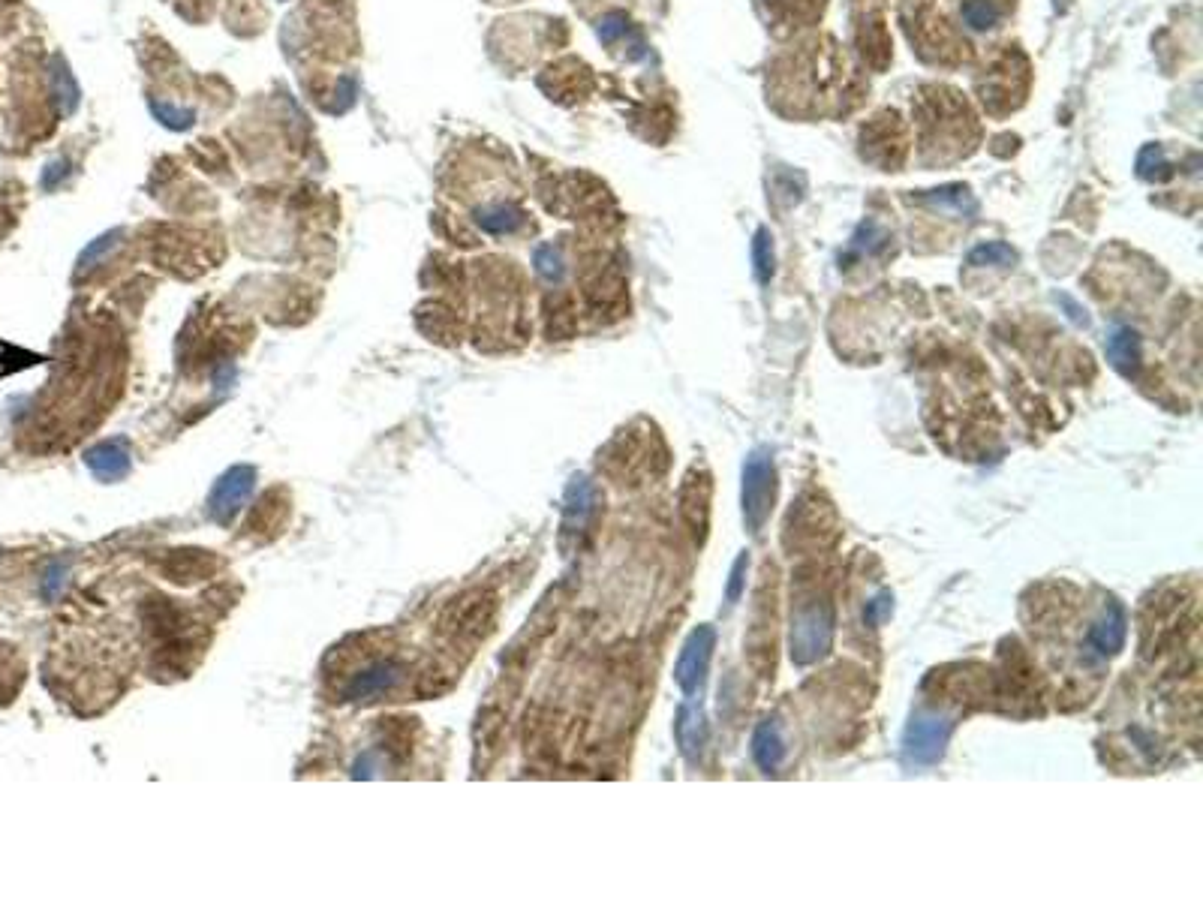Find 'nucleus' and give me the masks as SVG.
<instances>
[{"mask_svg": "<svg viewBox=\"0 0 1203 902\" xmlns=\"http://www.w3.org/2000/svg\"><path fill=\"white\" fill-rule=\"evenodd\" d=\"M945 737H948L945 725H939L933 719H921V722H915L909 728V737H906L909 755L915 761H933V758H939V752L945 746Z\"/></svg>", "mask_w": 1203, "mask_h": 902, "instance_id": "0eeeda50", "label": "nucleus"}, {"mask_svg": "<svg viewBox=\"0 0 1203 902\" xmlns=\"http://www.w3.org/2000/svg\"><path fill=\"white\" fill-rule=\"evenodd\" d=\"M746 569H749V557L743 554V557H737V563L731 566V581H728V602L734 605L737 599H740V593H743V575H746Z\"/></svg>", "mask_w": 1203, "mask_h": 902, "instance_id": "dca6fc26", "label": "nucleus"}, {"mask_svg": "<svg viewBox=\"0 0 1203 902\" xmlns=\"http://www.w3.org/2000/svg\"><path fill=\"white\" fill-rule=\"evenodd\" d=\"M834 641V608L825 599H813L797 608L791 620V656L797 665H810L831 650Z\"/></svg>", "mask_w": 1203, "mask_h": 902, "instance_id": "f257e3e1", "label": "nucleus"}, {"mask_svg": "<svg viewBox=\"0 0 1203 902\" xmlns=\"http://www.w3.org/2000/svg\"><path fill=\"white\" fill-rule=\"evenodd\" d=\"M752 758H755V764L761 767V770H776L779 764H782V758H785V740H782V731H779V725H776V719H764L758 728H755V737H752Z\"/></svg>", "mask_w": 1203, "mask_h": 902, "instance_id": "423d86ee", "label": "nucleus"}, {"mask_svg": "<svg viewBox=\"0 0 1203 902\" xmlns=\"http://www.w3.org/2000/svg\"><path fill=\"white\" fill-rule=\"evenodd\" d=\"M752 259H755V274H758V280L767 283L770 274H773V250H770V232H767V229H758V232H755Z\"/></svg>", "mask_w": 1203, "mask_h": 902, "instance_id": "ddd939ff", "label": "nucleus"}, {"mask_svg": "<svg viewBox=\"0 0 1203 902\" xmlns=\"http://www.w3.org/2000/svg\"><path fill=\"white\" fill-rule=\"evenodd\" d=\"M1014 262H1017V253L1002 241L981 244L969 253V265H1014Z\"/></svg>", "mask_w": 1203, "mask_h": 902, "instance_id": "9b49d317", "label": "nucleus"}, {"mask_svg": "<svg viewBox=\"0 0 1203 902\" xmlns=\"http://www.w3.org/2000/svg\"><path fill=\"white\" fill-rule=\"evenodd\" d=\"M626 31V19L623 16H608L602 25H599V37L605 40V43H611L617 34H623Z\"/></svg>", "mask_w": 1203, "mask_h": 902, "instance_id": "f3484780", "label": "nucleus"}, {"mask_svg": "<svg viewBox=\"0 0 1203 902\" xmlns=\"http://www.w3.org/2000/svg\"><path fill=\"white\" fill-rule=\"evenodd\" d=\"M1107 358L1113 361V367L1125 376H1134L1140 367V340L1131 328H1116L1107 337Z\"/></svg>", "mask_w": 1203, "mask_h": 902, "instance_id": "1a4fd4ad", "label": "nucleus"}, {"mask_svg": "<svg viewBox=\"0 0 1203 902\" xmlns=\"http://www.w3.org/2000/svg\"><path fill=\"white\" fill-rule=\"evenodd\" d=\"M536 262H539V271H542L548 280H557V277L563 274V262H560V256L554 253V247H542V250L536 253Z\"/></svg>", "mask_w": 1203, "mask_h": 902, "instance_id": "2eb2a0df", "label": "nucleus"}, {"mask_svg": "<svg viewBox=\"0 0 1203 902\" xmlns=\"http://www.w3.org/2000/svg\"><path fill=\"white\" fill-rule=\"evenodd\" d=\"M713 647H716V632L710 626H698L686 638V644L680 650V659H677V671H674V677H677L683 692H695L704 683Z\"/></svg>", "mask_w": 1203, "mask_h": 902, "instance_id": "7ed1b4c3", "label": "nucleus"}, {"mask_svg": "<svg viewBox=\"0 0 1203 902\" xmlns=\"http://www.w3.org/2000/svg\"><path fill=\"white\" fill-rule=\"evenodd\" d=\"M888 611H891V596L885 593V596H879V599L870 605V611H867V620H870V623H879V620H882Z\"/></svg>", "mask_w": 1203, "mask_h": 902, "instance_id": "a211bd4d", "label": "nucleus"}, {"mask_svg": "<svg viewBox=\"0 0 1203 902\" xmlns=\"http://www.w3.org/2000/svg\"><path fill=\"white\" fill-rule=\"evenodd\" d=\"M1089 644L1095 647L1098 656H1113V653L1122 650V644H1125V611H1122L1116 602H1113V605L1107 608V614L1092 626Z\"/></svg>", "mask_w": 1203, "mask_h": 902, "instance_id": "39448f33", "label": "nucleus"}, {"mask_svg": "<svg viewBox=\"0 0 1203 902\" xmlns=\"http://www.w3.org/2000/svg\"><path fill=\"white\" fill-rule=\"evenodd\" d=\"M1014 0H957L960 22L972 34H990L1011 16Z\"/></svg>", "mask_w": 1203, "mask_h": 902, "instance_id": "20e7f679", "label": "nucleus"}, {"mask_svg": "<svg viewBox=\"0 0 1203 902\" xmlns=\"http://www.w3.org/2000/svg\"><path fill=\"white\" fill-rule=\"evenodd\" d=\"M674 734H677V743H680L683 755H689V758H692V755L701 749L704 737H707V728H704V716H701V710H698V707H692V704H683V707H680V713H677V722H674Z\"/></svg>", "mask_w": 1203, "mask_h": 902, "instance_id": "9d476101", "label": "nucleus"}, {"mask_svg": "<svg viewBox=\"0 0 1203 902\" xmlns=\"http://www.w3.org/2000/svg\"><path fill=\"white\" fill-rule=\"evenodd\" d=\"M479 223H482L488 232H512V229L521 223V211H518V208H509V205H500V208L482 211V214H479Z\"/></svg>", "mask_w": 1203, "mask_h": 902, "instance_id": "f8f14e48", "label": "nucleus"}, {"mask_svg": "<svg viewBox=\"0 0 1203 902\" xmlns=\"http://www.w3.org/2000/svg\"><path fill=\"white\" fill-rule=\"evenodd\" d=\"M776 467L767 448H755L743 464V521L749 533H758L773 509Z\"/></svg>", "mask_w": 1203, "mask_h": 902, "instance_id": "f03ea898", "label": "nucleus"}, {"mask_svg": "<svg viewBox=\"0 0 1203 902\" xmlns=\"http://www.w3.org/2000/svg\"><path fill=\"white\" fill-rule=\"evenodd\" d=\"M707 500H710V485H707V479L701 476V482H695V479L689 476V479H686V488H683V494H680V503H683V518H686V524L692 527L695 539H704V530H707Z\"/></svg>", "mask_w": 1203, "mask_h": 902, "instance_id": "6e6552de", "label": "nucleus"}, {"mask_svg": "<svg viewBox=\"0 0 1203 902\" xmlns=\"http://www.w3.org/2000/svg\"><path fill=\"white\" fill-rule=\"evenodd\" d=\"M1137 172H1140L1143 178H1161V175H1167V163H1164V157H1161V148H1155V145L1143 148V154H1140V160H1137Z\"/></svg>", "mask_w": 1203, "mask_h": 902, "instance_id": "4468645a", "label": "nucleus"}]
</instances>
